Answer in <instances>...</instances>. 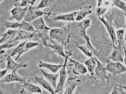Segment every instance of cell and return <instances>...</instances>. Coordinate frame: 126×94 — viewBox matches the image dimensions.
<instances>
[{
  "instance_id": "obj_1",
  "label": "cell",
  "mask_w": 126,
  "mask_h": 94,
  "mask_svg": "<svg viewBox=\"0 0 126 94\" xmlns=\"http://www.w3.org/2000/svg\"><path fill=\"white\" fill-rule=\"evenodd\" d=\"M66 57L64 58V62L63 64V67H61L60 71V78L59 83L57 86V88L55 89V94L58 93L60 92H63V89L65 83L66 78L68 74L70 73V70L66 71V67L67 66H74V64L67 65V60L69 57L73 55V50H69L64 52Z\"/></svg>"
},
{
  "instance_id": "obj_2",
  "label": "cell",
  "mask_w": 126,
  "mask_h": 94,
  "mask_svg": "<svg viewBox=\"0 0 126 94\" xmlns=\"http://www.w3.org/2000/svg\"><path fill=\"white\" fill-rule=\"evenodd\" d=\"M49 36L51 39L56 40L66 46L70 42L71 35L65 27L62 28L51 29L49 32Z\"/></svg>"
},
{
  "instance_id": "obj_3",
  "label": "cell",
  "mask_w": 126,
  "mask_h": 94,
  "mask_svg": "<svg viewBox=\"0 0 126 94\" xmlns=\"http://www.w3.org/2000/svg\"><path fill=\"white\" fill-rule=\"evenodd\" d=\"M115 15V12L113 11L110 15H105V17L106 18V20L104 19L103 15H102V18L100 17H98L99 20L105 25V26L107 28L108 32L110 35V38L111 39L113 46H116L117 44L116 36L113 25V21L114 20Z\"/></svg>"
},
{
  "instance_id": "obj_4",
  "label": "cell",
  "mask_w": 126,
  "mask_h": 94,
  "mask_svg": "<svg viewBox=\"0 0 126 94\" xmlns=\"http://www.w3.org/2000/svg\"><path fill=\"white\" fill-rule=\"evenodd\" d=\"M91 26V20L89 19H85L79 23L74 22L65 26V27L70 32L73 30L75 31V33L79 34L84 38L86 34V29Z\"/></svg>"
},
{
  "instance_id": "obj_5",
  "label": "cell",
  "mask_w": 126,
  "mask_h": 94,
  "mask_svg": "<svg viewBox=\"0 0 126 94\" xmlns=\"http://www.w3.org/2000/svg\"><path fill=\"white\" fill-rule=\"evenodd\" d=\"M19 0L14 1L13 5H15V8L10 11L12 16L10 17L9 20H12L15 19L18 22L21 21L24 18L26 13V11L28 7L22 8L20 5Z\"/></svg>"
},
{
  "instance_id": "obj_6",
  "label": "cell",
  "mask_w": 126,
  "mask_h": 94,
  "mask_svg": "<svg viewBox=\"0 0 126 94\" xmlns=\"http://www.w3.org/2000/svg\"><path fill=\"white\" fill-rule=\"evenodd\" d=\"M86 40L87 43L84 45L79 46L77 45V47L78 48L87 56L91 57L97 58L100 55V53L97 52L92 45L90 42V39L88 36L86 35L84 37Z\"/></svg>"
},
{
  "instance_id": "obj_7",
  "label": "cell",
  "mask_w": 126,
  "mask_h": 94,
  "mask_svg": "<svg viewBox=\"0 0 126 94\" xmlns=\"http://www.w3.org/2000/svg\"><path fill=\"white\" fill-rule=\"evenodd\" d=\"M94 58L97 64L94 72V76L95 78L100 79L104 82L110 81L109 77L107 75L105 65L99 61L97 58L94 57Z\"/></svg>"
},
{
  "instance_id": "obj_8",
  "label": "cell",
  "mask_w": 126,
  "mask_h": 94,
  "mask_svg": "<svg viewBox=\"0 0 126 94\" xmlns=\"http://www.w3.org/2000/svg\"><path fill=\"white\" fill-rule=\"evenodd\" d=\"M44 14H49V13L38 10L36 6H30L26 11L24 20L31 24L34 20L39 17H42V15Z\"/></svg>"
},
{
  "instance_id": "obj_9",
  "label": "cell",
  "mask_w": 126,
  "mask_h": 94,
  "mask_svg": "<svg viewBox=\"0 0 126 94\" xmlns=\"http://www.w3.org/2000/svg\"><path fill=\"white\" fill-rule=\"evenodd\" d=\"M113 47V51L107 59L111 60L113 62H120L126 64V50H124L118 45Z\"/></svg>"
},
{
  "instance_id": "obj_10",
  "label": "cell",
  "mask_w": 126,
  "mask_h": 94,
  "mask_svg": "<svg viewBox=\"0 0 126 94\" xmlns=\"http://www.w3.org/2000/svg\"><path fill=\"white\" fill-rule=\"evenodd\" d=\"M106 61L107 63L105 67L106 70L107 71L114 74H120L126 72V67L120 62H113L107 59H106Z\"/></svg>"
},
{
  "instance_id": "obj_11",
  "label": "cell",
  "mask_w": 126,
  "mask_h": 94,
  "mask_svg": "<svg viewBox=\"0 0 126 94\" xmlns=\"http://www.w3.org/2000/svg\"><path fill=\"white\" fill-rule=\"evenodd\" d=\"M81 83V81L77 79V77L69 78L64 84L65 90L64 94H73L77 86Z\"/></svg>"
},
{
  "instance_id": "obj_12",
  "label": "cell",
  "mask_w": 126,
  "mask_h": 94,
  "mask_svg": "<svg viewBox=\"0 0 126 94\" xmlns=\"http://www.w3.org/2000/svg\"><path fill=\"white\" fill-rule=\"evenodd\" d=\"M14 81L25 82L26 81L25 78L20 77L16 72L12 71L11 74L5 75L2 79L0 80V84Z\"/></svg>"
},
{
  "instance_id": "obj_13",
  "label": "cell",
  "mask_w": 126,
  "mask_h": 94,
  "mask_svg": "<svg viewBox=\"0 0 126 94\" xmlns=\"http://www.w3.org/2000/svg\"><path fill=\"white\" fill-rule=\"evenodd\" d=\"M6 60L7 61L6 68L8 70L11 71H12L16 72L19 68L26 67L28 66V64L26 63H16L10 55H8L6 57Z\"/></svg>"
},
{
  "instance_id": "obj_14",
  "label": "cell",
  "mask_w": 126,
  "mask_h": 94,
  "mask_svg": "<svg viewBox=\"0 0 126 94\" xmlns=\"http://www.w3.org/2000/svg\"><path fill=\"white\" fill-rule=\"evenodd\" d=\"M34 32H29L22 29H19L15 39L7 42L11 43L15 42L18 41L19 40H29L32 38H34Z\"/></svg>"
},
{
  "instance_id": "obj_15",
  "label": "cell",
  "mask_w": 126,
  "mask_h": 94,
  "mask_svg": "<svg viewBox=\"0 0 126 94\" xmlns=\"http://www.w3.org/2000/svg\"><path fill=\"white\" fill-rule=\"evenodd\" d=\"M79 12L75 11L73 13L66 14L57 15L52 17L50 20L52 22L56 21L58 20L74 21L75 20V17L77 16Z\"/></svg>"
},
{
  "instance_id": "obj_16",
  "label": "cell",
  "mask_w": 126,
  "mask_h": 94,
  "mask_svg": "<svg viewBox=\"0 0 126 94\" xmlns=\"http://www.w3.org/2000/svg\"><path fill=\"white\" fill-rule=\"evenodd\" d=\"M31 24L37 31H49L51 29L46 25L43 18L42 17H39L34 20L31 23Z\"/></svg>"
},
{
  "instance_id": "obj_17",
  "label": "cell",
  "mask_w": 126,
  "mask_h": 94,
  "mask_svg": "<svg viewBox=\"0 0 126 94\" xmlns=\"http://www.w3.org/2000/svg\"><path fill=\"white\" fill-rule=\"evenodd\" d=\"M34 38H40L42 43L43 45L45 46H47V41H50L53 43L54 42L53 40L51 39L50 38L49 31H36V32H34Z\"/></svg>"
},
{
  "instance_id": "obj_18",
  "label": "cell",
  "mask_w": 126,
  "mask_h": 94,
  "mask_svg": "<svg viewBox=\"0 0 126 94\" xmlns=\"http://www.w3.org/2000/svg\"><path fill=\"white\" fill-rule=\"evenodd\" d=\"M68 59L70 60L71 63L74 64V67L72 71L74 74L79 75L80 74H85L87 73V68L84 65L70 58H68Z\"/></svg>"
},
{
  "instance_id": "obj_19",
  "label": "cell",
  "mask_w": 126,
  "mask_h": 94,
  "mask_svg": "<svg viewBox=\"0 0 126 94\" xmlns=\"http://www.w3.org/2000/svg\"><path fill=\"white\" fill-rule=\"evenodd\" d=\"M18 30L10 29L3 34L0 35L2 38L0 39V44L4 43L10 41L15 39L18 32Z\"/></svg>"
},
{
  "instance_id": "obj_20",
  "label": "cell",
  "mask_w": 126,
  "mask_h": 94,
  "mask_svg": "<svg viewBox=\"0 0 126 94\" xmlns=\"http://www.w3.org/2000/svg\"><path fill=\"white\" fill-rule=\"evenodd\" d=\"M24 89H26L31 93H42V91L39 87L32 84L30 81H26V82H19Z\"/></svg>"
},
{
  "instance_id": "obj_21",
  "label": "cell",
  "mask_w": 126,
  "mask_h": 94,
  "mask_svg": "<svg viewBox=\"0 0 126 94\" xmlns=\"http://www.w3.org/2000/svg\"><path fill=\"white\" fill-rule=\"evenodd\" d=\"M40 71L41 73L44 75L47 80L48 81L50 84L54 89H56L57 88L56 81L58 76L59 74H49L46 72L45 71L42 69H40Z\"/></svg>"
},
{
  "instance_id": "obj_22",
  "label": "cell",
  "mask_w": 126,
  "mask_h": 94,
  "mask_svg": "<svg viewBox=\"0 0 126 94\" xmlns=\"http://www.w3.org/2000/svg\"><path fill=\"white\" fill-rule=\"evenodd\" d=\"M35 81L39 84L44 89L48 91L51 94H56L52 85L48 81L44 80L43 77H36L35 78Z\"/></svg>"
},
{
  "instance_id": "obj_23",
  "label": "cell",
  "mask_w": 126,
  "mask_h": 94,
  "mask_svg": "<svg viewBox=\"0 0 126 94\" xmlns=\"http://www.w3.org/2000/svg\"><path fill=\"white\" fill-rule=\"evenodd\" d=\"M92 6L91 5H86L80 8L79 13L76 16L75 20L79 21L83 19L86 15L92 13Z\"/></svg>"
},
{
  "instance_id": "obj_24",
  "label": "cell",
  "mask_w": 126,
  "mask_h": 94,
  "mask_svg": "<svg viewBox=\"0 0 126 94\" xmlns=\"http://www.w3.org/2000/svg\"><path fill=\"white\" fill-rule=\"evenodd\" d=\"M29 40H25L24 42L21 43H20L18 46L16 47L15 48H14L12 50H11V52L9 53V55H10L11 57L14 56L16 54H18L17 56L15 59V60H17L19 56L23 53H25L24 50V48L25 44Z\"/></svg>"
},
{
  "instance_id": "obj_25",
  "label": "cell",
  "mask_w": 126,
  "mask_h": 94,
  "mask_svg": "<svg viewBox=\"0 0 126 94\" xmlns=\"http://www.w3.org/2000/svg\"><path fill=\"white\" fill-rule=\"evenodd\" d=\"M125 28L118 30L117 32V42L118 46L126 50V39L124 37Z\"/></svg>"
},
{
  "instance_id": "obj_26",
  "label": "cell",
  "mask_w": 126,
  "mask_h": 94,
  "mask_svg": "<svg viewBox=\"0 0 126 94\" xmlns=\"http://www.w3.org/2000/svg\"><path fill=\"white\" fill-rule=\"evenodd\" d=\"M63 64L59 65H53V64H49L47 63H44L41 60L39 61V67L40 68L41 67H45L48 69L49 70L52 71L54 73L57 72L58 70L60 68H61L63 67Z\"/></svg>"
},
{
  "instance_id": "obj_27",
  "label": "cell",
  "mask_w": 126,
  "mask_h": 94,
  "mask_svg": "<svg viewBox=\"0 0 126 94\" xmlns=\"http://www.w3.org/2000/svg\"><path fill=\"white\" fill-rule=\"evenodd\" d=\"M53 45H48L47 46L51 47L53 49V50L52 52V53H56L60 55L63 56L64 58L66 57L64 52L63 50V45H60L58 43H56L55 42L53 43Z\"/></svg>"
},
{
  "instance_id": "obj_28",
  "label": "cell",
  "mask_w": 126,
  "mask_h": 94,
  "mask_svg": "<svg viewBox=\"0 0 126 94\" xmlns=\"http://www.w3.org/2000/svg\"><path fill=\"white\" fill-rule=\"evenodd\" d=\"M84 63L87 67L88 70L91 75L92 76H94L95 69L97 66V63L95 60L94 57H91L90 59L84 61Z\"/></svg>"
},
{
  "instance_id": "obj_29",
  "label": "cell",
  "mask_w": 126,
  "mask_h": 94,
  "mask_svg": "<svg viewBox=\"0 0 126 94\" xmlns=\"http://www.w3.org/2000/svg\"><path fill=\"white\" fill-rule=\"evenodd\" d=\"M18 28L29 32H34L36 31L32 24L24 20L21 21V23H19Z\"/></svg>"
},
{
  "instance_id": "obj_30",
  "label": "cell",
  "mask_w": 126,
  "mask_h": 94,
  "mask_svg": "<svg viewBox=\"0 0 126 94\" xmlns=\"http://www.w3.org/2000/svg\"><path fill=\"white\" fill-rule=\"evenodd\" d=\"M19 22H12L6 21H3V28L1 31L4 30L6 28H18L19 27Z\"/></svg>"
},
{
  "instance_id": "obj_31",
  "label": "cell",
  "mask_w": 126,
  "mask_h": 94,
  "mask_svg": "<svg viewBox=\"0 0 126 94\" xmlns=\"http://www.w3.org/2000/svg\"><path fill=\"white\" fill-rule=\"evenodd\" d=\"M112 7L114 6H116L119 8L121 9L125 12V14L126 12V3L123 2L122 1L119 0H115L113 1L112 3Z\"/></svg>"
},
{
  "instance_id": "obj_32",
  "label": "cell",
  "mask_w": 126,
  "mask_h": 94,
  "mask_svg": "<svg viewBox=\"0 0 126 94\" xmlns=\"http://www.w3.org/2000/svg\"><path fill=\"white\" fill-rule=\"evenodd\" d=\"M54 1L53 0H42L40 1L38 6H36V7L38 10H40L41 8L49 7Z\"/></svg>"
},
{
  "instance_id": "obj_33",
  "label": "cell",
  "mask_w": 126,
  "mask_h": 94,
  "mask_svg": "<svg viewBox=\"0 0 126 94\" xmlns=\"http://www.w3.org/2000/svg\"><path fill=\"white\" fill-rule=\"evenodd\" d=\"M18 43V41H16L11 43L6 42L3 43L0 46V51L4 49H10L12 47H14L16 46L17 45Z\"/></svg>"
},
{
  "instance_id": "obj_34",
  "label": "cell",
  "mask_w": 126,
  "mask_h": 94,
  "mask_svg": "<svg viewBox=\"0 0 126 94\" xmlns=\"http://www.w3.org/2000/svg\"><path fill=\"white\" fill-rule=\"evenodd\" d=\"M38 45H40L37 42H27L25 44L24 48V52H27L31 48Z\"/></svg>"
},
{
  "instance_id": "obj_35",
  "label": "cell",
  "mask_w": 126,
  "mask_h": 94,
  "mask_svg": "<svg viewBox=\"0 0 126 94\" xmlns=\"http://www.w3.org/2000/svg\"><path fill=\"white\" fill-rule=\"evenodd\" d=\"M107 10V8H105L101 6H98L95 10V14L98 17H100L101 15H103Z\"/></svg>"
},
{
  "instance_id": "obj_36",
  "label": "cell",
  "mask_w": 126,
  "mask_h": 94,
  "mask_svg": "<svg viewBox=\"0 0 126 94\" xmlns=\"http://www.w3.org/2000/svg\"><path fill=\"white\" fill-rule=\"evenodd\" d=\"M36 1V0H23L21 1L20 5L21 7H29V4H30L31 6H33Z\"/></svg>"
},
{
  "instance_id": "obj_37",
  "label": "cell",
  "mask_w": 126,
  "mask_h": 94,
  "mask_svg": "<svg viewBox=\"0 0 126 94\" xmlns=\"http://www.w3.org/2000/svg\"><path fill=\"white\" fill-rule=\"evenodd\" d=\"M111 94H126L121 87H117L115 85Z\"/></svg>"
},
{
  "instance_id": "obj_38",
  "label": "cell",
  "mask_w": 126,
  "mask_h": 94,
  "mask_svg": "<svg viewBox=\"0 0 126 94\" xmlns=\"http://www.w3.org/2000/svg\"><path fill=\"white\" fill-rule=\"evenodd\" d=\"M8 70L7 69H6L4 70L0 71V80L2 79L5 76V74L7 73Z\"/></svg>"
},
{
  "instance_id": "obj_39",
  "label": "cell",
  "mask_w": 126,
  "mask_h": 94,
  "mask_svg": "<svg viewBox=\"0 0 126 94\" xmlns=\"http://www.w3.org/2000/svg\"><path fill=\"white\" fill-rule=\"evenodd\" d=\"M5 53V51L4 49L2 50H1V51H0V54H1V55L4 54Z\"/></svg>"
},
{
  "instance_id": "obj_40",
  "label": "cell",
  "mask_w": 126,
  "mask_h": 94,
  "mask_svg": "<svg viewBox=\"0 0 126 94\" xmlns=\"http://www.w3.org/2000/svg\"><path fill=\"white\" fill-rule=\"evenodd\" d=\"M98 6H101V5L102 1L98 0Z\"/></svg>"
},
{
  "instance_id": "obj_41",
  "label": "cell",
  "mask_w": 126,
  "mask_h": 94,
  "mask_svg": "<svg viewBox=\"0 0 126 94\" xmlns=\"http://www.w3.org/2000/svg\"><path fill=\"white\" fill-rule=\"evenodd\" d=\"M21 94H27V93H25L24 91V89H23V90L20 92Z\"/></svg>"
},
{
  "instance_id": "obj_42",
  "label": "cell",
  "mask_w": 126,
  "mask_h": 94,
  "mask_svg": "<svg viewBox=\"0 0 126 94\" xmlns=\"http://www.w3.org/2000/svg\"><path fill=\"white\" fill-rule=\"evenodd\" d=\"M4 61V60H1V61H0V64H1V63H2V62H3V61Z\"/></svg>"
},
{
  "instance_id": "obj_43",
  "label": "cell",
  "mask_w": 126,
  "mask_h": 94,
  "mask_svg": "<svg viewBox=\"0 0 126 94\" xmlns=\"http://www.w3.org/2000/svg\"><path fill=\"white\" fill-rule=\"evenodd\" d=\"M0 94H3V92L0 90Z\"/></svg>"
},
{
  "instance_id": "obj_44",
  "label": "cell",
  "mask_w": 126,
  "mask_h": 94,
  "mask_svg": "<svg viewBox=\"0 0 126 94\" xmlns=\"http://www.w3.org/2000/svg\"><path fill=\"white\" fill-rule=\"evenodd\" d=\"M2 1L3 0H0V3L1 2V1Z\"/></svg>"
}]
</instances>
